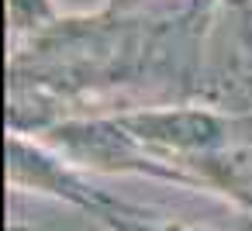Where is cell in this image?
<instances>
[{
  "instance_id": "cell-1",
  "label": "cell",
  "mask_w": 252,
  "mask_h": 231,
  "mask_svg": "<svg viewBox=\"0 0 252 231\" xmlns=\"http://www.w3.org/2000/svg\"><path fill=\"white\" fill-rule=\"evenodd\" d=\"M7 45L11 128L87 111H252V0H107Z\"/></svg>"
},
{
  "instance_id": "cell-2",
  "label": "cell",
  "mask_w": 252,
  "mask_h": 231,
  "mask_svg": "<svg viewBox=\"0 0 252 231\" xmlns=\"http://www.w3.org/2000/svg\"><path fill=\"white\" fill-rule=\"evenodd\" d=\"M59 11L52 0H7V42L25 38L32 31H38L45 21H52Z\"/></svg>"
}]
</instances>
